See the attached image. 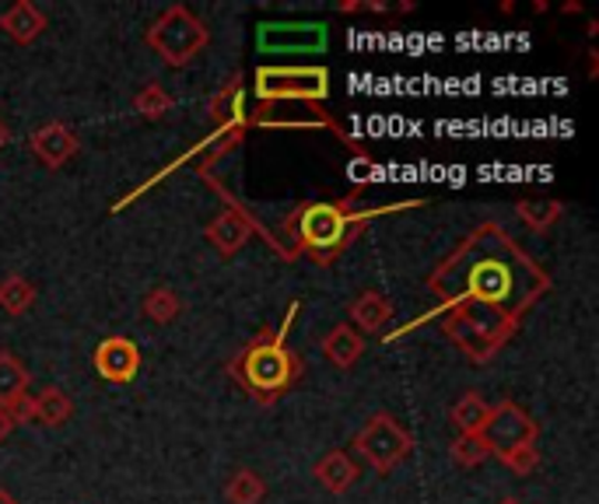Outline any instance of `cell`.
I'll use <instances>...</instances> for the list:
<instances>
[{"instance_id": "6da1fadb", "label": "cell", "mask_w": 599, "mask_h": 504, "mask_svg": "<svg viewBox=\"0 0 599 504\" xmlns=\"http://www.w3.org/2000/svg\"><path fill=\"white\" fill-rule=\"evenodd\" d=\"M298 316V301H292V309H287L281 330L274 337H260L246 347V354H242L235 361V376L246 382L256 397H277L281 389H287V382H292L295 376V358L287 354L284 347V337L287 330H292V322Z\"/></svg>"}, {"instance_id": "7a4b0ae2", "label": "cell", "mask_w": 599, "mask_h": 504, "mask_svg": "<svg viewBox=\"0 0 599 504\" xmlns=\"http://www.w3.org/2000/svg\"><path fill=\"white\" fill-rule=\"evenodd\" d=\"M207 25L200 21L190 8L172 4L159 14V21L148 29V47L159 53L165 63L180 68V63H190L200 50L207 47Z\"/></svg>"}, {"instance_id": "3957f363", "label": "cell", "mask_w": 599, "mask_h": 504, "mask_svg": "<svg viewBox=\"0 0 599 504\" xmlns=\"http://www.w3.org/2000/svg\"><path fill=\"white\" fill-rule=\"evenodd\" d=\"M410 449H414L410 431L399 424L393 413H386V410L383 413H372L368 424L358 431V438H354V452H358L375 473L396 470L410 455Z\"/></svg>"}, {"instance_id": "277c9868", "label": "cell", "mask_w": 599, "mask_h": 504, "mask_svg": "<svg viewBox=\"0 0 599 504\" xmlns=\"http://www.w3.org/2000/svg\"><path fill=\"white\" fill-rule=\"evenodd\" d=\"M326 95H329L326 68H260L256 71V99L263 102H281V99L323 102Z\"/></svg>"}, {"instance_id": "5b68a950", "label": "cell", "mask_w": 599, "mask_h": 504, "mask_svg": "<svg viewBox=\"0 0 599 504\" xmlns=\"http://www.w3.org/2000/svg\"><path fill=\"white\" fill-rule=\"evenodd\" d=\"M329 42V29L323 21H266L256 29L260 53H323Z\"/></svg>"}, {"instance_id": "8992f818", "label": "cell", "mask_w": 599, "mask_h": 504, "mask_svg": "<svg viewBox=\"0 0 599 504\" xmlns=\"http://www.w3.org/2000/svg\"><path fill=\"white\" fill-rule=\"evenodd\" d=\"M351 214L341 204H308L298 217H295V232L302 238L305 249H337L347 235Z\"/></svg>"}, {"instance_id": "52a82bcc", "label": "cell", "mask_w": 599, "mask_h": 504, "mask_svg": "<svg viewBox=\"0 0 599 504\" xmlns=\"http://www.w3.org/2000/svg\"><path fill=\"white\" fill-rule=\"evenodd\" d=\"M480 438L491 449V455H501L508 449H519V445H532L537 442V424L529 421V413L516 403H498L491 407V418H487Z\"/></svg>"}, {"instance_id": "ba28073f", "label": "cell", "mask_w": 599, "mask_h": 504, "mask_svg": "<svg viewBox=\"0 0 599 504\" xmlns=\"http://www.w3.org/2000/svg\"><path fill=\"white\" fill-rule=\"evenodd\" d=\"M95 371L105 379V382H116V385H126L138 379L141 371V350L133 340L126 337H105L99 347H95Z\"/></svg>"}, {"instance_id": "9c48e42d", "label": "cell", "mask_w": 599, "mask_h": 504, "mask_svg": "<svg viewBox=\"0 0 599 504\" xmlns=\"http://www.w3.org/2000/svg\"><path fill=\"white\" fill-rule=\"evenodd\" d=\"M253 232H256V225H253V217H250L246 210L225 207V210H221L214 222L207 225V243H211L221 256H232V253H238L242 246L250 243Z\"/></svg>"}, {"instance_id": "30bf717a", "label": "cell", "mask_w": 599, "mask_h": 504, "mask_svg": "<svg viewBox=\"0 0 599 504\" xmlns=\"http://www.w3.org/2000/svg\"><path fill=\"white\" fill-rule=\"evenodd\" d=\"M29 147H32V155H35L42 165H47V168H60V165H67V162L78 155L81 141H78L74 130H67L63 123H50V126L35 130Z\"/></svg>"}, {"instance_id": "8fae6325", "label": "cell", "mask_w": 599, "mask_h": 504, "mask_svg": "<svg viewBox=\"0 0 599 504\" xmlns=\"http://www.w3.org/2000/svg\"><path fill=\"white\" fill-rule=\"evenodd\" d=\"M470 295L480 301H505L512 295V270L501 259H484L470 274Z\"/></svg>"}, {"instance_id": "7c38bea8", "label": "cell", "mask_w": 599, "mask_h": 504, "mask_svg": "<svg viewBox=\"0 0 599 504\" xmlns=\"http://www.w3.org/2000/svg\"><path fill=\"white\" fill-rule=\"evenodd\" d=\"M26 389H29V371L14 354L0 350V410L11 413V421L21 413L26 403Z\"/></svg>"}, {"instance_id": "4fadbf2b", "label": "cell", "mask_w": 599, "mask_h": 504, "mask_svg": "<svg viewBox=\"0 0 599 504\" xmlns=\"http://www.w3.org/2000/svg\"><path fill=\"white\" fill-rule=\"evenodd\" d=\"M323 354L333 368H354L365 354V337L354 326L341 322L323 337Z\"/></svg>"}, {"instance_id": "5bb4252c", "label": "cell", "mask_w": 599, "mask_h": 504, "mask_svg": "<svg viewBox=\"0 0 599 504\" xmlns=\"http://www.w3.org/2000/svg\"><path fill=\"white\" fill-rule=\"evenodd\" d=\"M316 480L329 494H347L358 484V463H354L344 449H333L316 463Z\"/></svg>"}, {"instance_id": "9a60e30c", "label": "cell", "mask_w": 599, "mask_h": 504, "mask_svg": "<svg viewBox=\"0 0 599 504\" xmlns=\"http://www.w3.org/2000/svg\"><path fill=\"white\" fill-rule=\"evenodd\" d=\"M0 29H4L14 42H32L39 39L42 32H47V14H42L32 0H18L14 8H8L4 14H0Z\"/></svg>"}, {"instance_id": "2e32d148", "label": "cell", "mask_w": 599, "mask_h": 504, "mask_svg": "<svg viewBox=\"0 0 599 504\" xmlns=\"http://www.w3.org/2000/svg\"><path fill=\"white\" fill-rule=\"evenodd\" d=\"M393 301L386 298V295H379V291H365V295H358L354 298V305H351V319L362 326L365 333H379V330H386L389 326V319H393Z\"/></svg>"}, {"instance_id": "e0dca14e", "label": "cell", "mask_w": 599, "mask_h": 504, "mask_svg": "<svg viewBox=\"0 0 599 504\" xmlns=\"http://www.w3.org/2000/svg\"><path fill=\"white\" fill-rule=\"evenodd\" d=\"M71 413H74L71 397H67V392L57 389V385H47V389H42L39 397L29 403V418L39 421V424H47V428L67 424V421H71Z\"/></svg>"}, {"instance_id": "ac0fdd59", "label": "cell", "mask_w": 599, "mask_h": 504, "mask_svg": "<svg viewBox=\"0 0 599 504\" xmlns=\"http://www.w3.org/2000/svg\"><path fill=\"white\" fill-rule=\"evenodd\" d=\"M453 428L459 431V434H480L484 431V424H487V418H491V407H487L477 392H466V397L453 407Z\"/></svg>"}, {"instance_id": "d6986e66", "label": "cell", "mask_w": 599, "mask_h": 504, "mask_svg": "<svg viewBox=\"0 0 599 504\" xmlns=\"http://www.w3.org/2000/svg\"><path fill=\"white\" fill-rule=\"evenodd\" d=\"M32 301H35V288L21 274L0 280V309L8 316H26L32 309Z\"/></svg>"}, {"instance_id": "ffe728a7", "label": "cell", "mask_w": 599, "mask_h": 504, "mask_svg": "<svg viewBox=\"0 0 599 504\" xmlns=\"http://www.w3.org/2000/svg\"><path fill=\"white\" fill-rule=\"evenodd\" d=\"M211 113H214L221 130H238L242 113H246V109H242V88H238V81L229 84V88H221V92L211 99Z\"/></svg>"}, {"instance_id": "44dd1931", "label": "cell", "mask_w": 599, "mask_h": 504, "mask_svg": "<svg viewBox=\"0 0 599 504\" xmlns=\"http://www.w3.org/2000/svg\"><path fill=\"white\" fill-rule=\"evenodd\" d=\"M266 497V484L263 476L253 470H235L229 487H225V501L229 504H260Z\"/></svg>"}, {"instance_id": "7402d4cb", "label": "cell", "mask_w": 599, "mask_h": 504, "mask_svg": "<svg viewBox=\"0 0 599 504\" xmlns=\"http://www.w3.org/2000/svg\"><path fill=\"white\" fill-rule=\"evenodd\" d=\"M180 312H183V301H180V295L169 291V288H154V291L144 298V316H148L151 322H159V326L172 322Z\"/></svg>"}, {"instance_id": "603a6c76", "label": "cell", "mask_w": 599, "mask_h": 504, "mask_svg": "<svg viewBox=\"0 0 599 504\" xmlns=\"http://www.w3.org/2000/svg\"><path fill=\"white\" fill-rule=\"evenodd\" d=\"M516 214L532 232H544L561 217V204L558 200H522V204H516Z\"/></svg>"}, {"instance_id": "cb8c5ba5", "label": "cell", "mask_w": 599, "mask_h": 504, "mask_svg": "<svg viewBox=\"0 0 599 504\" xmlns=\"http://www.w3.org/2000/svg\"><path fill=\"white\" fill-rule=\"evenodd\" d=\"M487 455H491V449H487V442L480 434H459L453 442V463L463 466V470L480 466Z\"/></svg>"}, {"instance_id": "d4e9b609", "label": "cell", "mask_w": 599, "mask_h": 504, "mask_svg": "<svg viewBox=\"0 0 599 504\" xmlns=\"http://www.w3.org/2000/svg\"><path fill=\"white\" fill-rule=\"evenodd\" d=\"M133 105H138V113H141V116H148V120H162L165 113H172V95L165 92L162 84H148Z\"/></svg>"}, {"instance_id": "484cf974", "label": "cell", "mask_w": 599, "mask_h": 504, "mask_svg": "<svg viewBox=\"0 0 599 504\" xmlns=\"http://www.w3.org/2000/svg\"><path fill=\"white\" fill-rule=\"evenodd\" d=\"M498 459H501V463H505L508 470H516V476H529L532 470L540 466V452H537V445H519V449H508V452H501Z\"/></svg>"}, {"instance_id": "4316f807", "label": "cell", "mask_w": 599, "mask_h": 504, "mask_svg": "<svg viewBox=\"0 0 599 504\" xmlns=\"http://www.w3.org/2000/svg\"><path fill=\"white\" fill-rule=\"evenodd\" d=\"M351 175H354V179H368V175H372V172H368V162L358 158V162L351 165Z\"/></svg>"}, {"instance_id": "83f0119b", "label": "cell", "mask_w": 599, "mask_h": 504, "mask_svg": "<svg viewBox=\"0 0 599 504\" xmlns=\"http://www.w3.org/2000/svg\"><path fill=\"white\" fill-rule=\"evenodd\" d=\"M11 424H14V421H11V413H8V410H0V442H4V438L11 434Z\"/></svg>"}, {"instance_id": "f1b7e54d", "label": "cell", "mask_w": 599, "mask_h": 504, "mask_svg": "<svg viewBox=\"0 0 599 504\" xmlns=\"http://www.w3.org/2000/svg\"><path fill=\"white\" fill-rule=\"evenodd\" d=\"M0 504H18V501H14V497H11L8 491H0Z\"/></svg>"}, {"instance_id": "f546056e", "label": "cell", "mask_w": 599, "mask_h": 504, "mask_svg": "<svg viewBox=\"0 0 599 504\" xmlns=\"http://www.w3.org/2000/svg\"><path fill=\"white\" fill-rule=\"evenodd\" d=\"M4 144H8V126L0 123V147H4Z\"/></svg>"}, {"instance_id": "4dcf8cb0", "label": "cell", "mask_w": 599, "mask_h": 504, "mask_svg": "<svg viewBox=\"0 0 599 504\" xmlns=\"http://www.w3.org/2000/svg\"><path fill=\"white\" fill-rule=\"evenodd\" d=\"M498 504H519L516 497H505V501H498Z\"/></svg>"}]
</instances>
